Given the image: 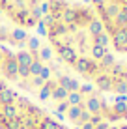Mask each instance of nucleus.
I'll use <instances>...</instances> for the list:
<instances>
[{
  "label": "nucleus",
  "mask_w": 127,
  "mask_h": 129,
  "mask_svg": "<svg viewBox=\"0 0 127 129\" xmlns=\"http://www.w3.org/2000/svg\"><path fill=\"white\" fill-rule=\"evenodd\" d=\"M26 36V30H21L17 26L10 24L8 21L0 19V45H11V43L21 41Z\"/></svg>",
  "instance_id": "obj_6"
},
{
  "label": "nucleus",
  "mask_w": 127,
  "mask_h": 129,
  "mask_svg": "<svg viewBox=\"0 0 127 129\" xmlns=\"http://www.w3.org/2000/svg\"><path fill=\"white\" fill-rule=\"evenodd\" d=\"M0 129H73L32 95L0 79Z\"/></svg>",
  "instance_id": "obj_3"
},
{
  "label": "nucleus",
  "mask_w": 127,
  "mask_h": 129,
  "mask_svg": "<svg viewBox=\"0 0 127 129\" xmlns=\"http://www.w3.org/2000/svg\"><path fill=\"white\" fill-rule=\"evenodd\" d=\"M45 2L47 0H0V19L32 32L39 26Z\"/></svg>",
  "instance_id": "obj_5"
},
{
  "label": "nucleus",
  "mask_w": 127,
  "mask_h": 129,
  "mask_svg": "<svg viewBox=\"0 0 127 129\" xmlns=\"http://www.w3.org/2000/svg\"><path fill=\"white\" fill-rule=\"evenodd\" d=\"M41 43L65 71L108 97H127V58L114 52L90 8L75 0H47Z\"/></svg>",
  "instance_id": "obj_1"
},
{
  "label": "nucleus",
  "mask_w": 127,
  "mask_h": 129,
  "mask_svg": "<svg viewBox=\"0 0 127 129\" xmlns=\"http://www.w3.org/2000/svg\"><path fill=\"white\" fill-rule=\"evenodd\" d=\"M52 112L73 129H127V97H108L78 79L58 95Z\"/></svg>",
  "instance_id": "obj_2"
},
{
  "label": "nucleus",
  "mask_w": 127,
  "mask_h": 129,
  "mask_svg": "<svg viewBox=\"0 0 127 129\" xmlns=\"http://www.w3.org/2000/svg\"><path fill=\"white\" fill-rule=\"evenodd\" d=\"M90 8L118 56L127 58V0H75Z\"/></svg>",
  "instance_id": "obj_4"
}]
</instances>
